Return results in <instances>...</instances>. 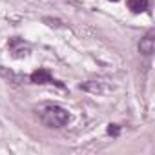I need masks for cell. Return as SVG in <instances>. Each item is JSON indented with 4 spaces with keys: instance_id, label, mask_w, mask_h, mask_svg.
<instances>
[{
    "instance_id": "obj_7",
    "label": "cell",
    "mask_w": 155,
    "mask_h": 155,
    "mask_svg": "<svg viewBox=\"0 0 155 155\" xmlns=\"http://www.w3.org/2000/svg\"><path fill=\"white\" fill-rule=\"evenodd\" d=\"M111 2H117V0H111Z\"/></svg>"
},
{
    "instance_id": "obj_5",
    "label": "cell",
    "mask_w": 155,
    "mask_h": 155,
    "mask_svg": "<svg viewBox=\"0 0 155 155\" xmlns=\"http://www.w3.org/2000/svg\"><path fill=\"white\" fill-rule=\"evenodd\" d=\"M126 4H128V8H130L133 13H142V11L148 9L150 0H126Z\"/></svg>"
},
{
    "instance_id": "obj_3",
    "label": "cell",
    "mask_w": 155,
    "mask_h": 155,
    "mask_svg": "<svg viewBox=\"0 0 155 155\" xmlns=\"http://www.w3.org/2000/svg\"><path fill=\"white\" fill-rule=\"evenodd\" d=\"M9 49H11V53L15 57H24V55H28L29 46L24 40H20V38H11L9 40Z\"/></svg>"
},
{
    "instance_id": "obj_4",
    "label": "cell",
    "mask_w": 155,
    "mask_h": 155,
    "mask_svg": "<svg viewBox=\"0 0 155 155\" xmlns=\"http://www.w3.org/2000/svg\"><path fill=\"white\" fill-rule=\"evenodd\" d=\"M139 49L142 55H151L153 49H155V38H153V31H148V35L140 40L139 44Z\"/></svg>"
},
{
    "instance_id": "obj_6",
    "label": "cell",
    "mask_w": 155,
    "mask_h": 155,
    "mask_svg": "<svg viewBox=\"0 0 155 155\" xmlns=\"http://www.w3.org/2000/svg\"><path fill=\"white\" fill-rule=\"evenodd\" d=\"M108 133L113 135V137H117V135L120 133V128H119L117 124H110V126H108Z\"/></svg>"
},
{
    "instance_id": "obj_1",
    "label": "cell",
    "mask_w": 155,
    "mask_h": 155,
    "mask_svg": "<svg viewBox=\"0 0 155 155\" xmlns=\"http://www.w3.org/2000/svg\"><path fill=\"white\" fill-rule=\"evenodd\" d=\"M38 115H40V120L48 128H62L69 120V113L62 106H57V104H46V106H42L40 111H38Z\"/></svg>"
},
{
    "instance_id": "obj_2",
    "label": "cell",
    "mask_w": 155,
    "mask_h": 155,
    "mask_svg": "<svg viewBox=\"0 0 155 155\" xmlns=\"http://www.w3.org/2000/svg\"><path fill=\"white\" fill-rule=\"evenodd\" d=\"M29 79H31V82H35V84H57V86L64 88V84H62V82L53 81L51 73H49L48 69H44V68H40V69H37V71H33Z\"/></svg>"
}]
</instances>
